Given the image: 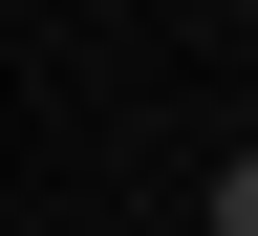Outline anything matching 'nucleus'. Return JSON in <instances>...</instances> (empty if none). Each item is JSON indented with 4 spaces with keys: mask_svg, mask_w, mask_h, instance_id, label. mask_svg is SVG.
<instances>
[{
    "mask_svg": "<svg viewBox=\"0 0 258 236\" xmlns=\"http://www.w3.org/2000/svg\"><path fill=\"white\" fill-rule=\"evenodd\" d=\"M215 236H258V150H237V172H215Z\"/></svg>",
    "mask_w": 258,
    "mask_h": 236,
    "instance_id": "nucleus-1",
    "label": "nucleus"
}]
</instances>
